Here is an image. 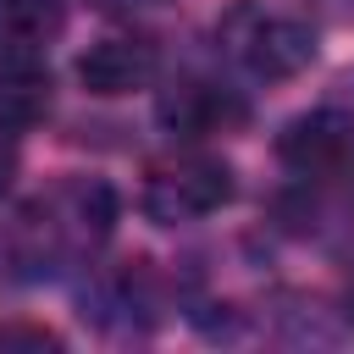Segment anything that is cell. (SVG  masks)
<instances>
[{"instance_id":"obj_5","label":"cell","mask_w":354,"mask_h":354,"mask_svg":"<svg viewBox=\"0 0 354 354\" xmlns=\"http://www.w3.org/2000/svg\"><path fill=\"white\" fill-rule=\"evenodd\" d=\"M277 160L299 183L343 177L348 160H354V116L348 111H310V116L288 122L282 138H277Z\"/></svg>"},{"instance_id":"obj_3","label":"cell","mask_w":354,"mask_h":354,"mask_svg":"<svg viewBox=\"0 0 354 354\" xmlns=\"http://www.w3.org/2000/svg\"><path fill=\"white\" fill-rule=\"evenodd\" d=\"M238 199V177L221 155L210 149H171L160 155L149 171H144V188H138V205L155 227H188V221H205L216 210H227Z\"/></svg>"},{"instance_id":"obj_9","label":"cell","mask_w":354,"mask_h":354,"mask_svg":"<svg viewBox=\"0 0 354 354\" xmlns=\"http://www.w3.org/2000/svg\"><path fill=\"white\" fill-rule=\"evenodd\" d=\"M11 177H17V133H11V127H0V199H6Z\"/></svg>"},{"instance_id":"obj_10","label":"cell","mask_w":354,"mask_h":354,"mask_svg":"<svg viewBox=\"0 0 354 354\" xmlns=\"http://www.w3.org/2000/svg\"><path fill=\"white\" fill-rule=\"evenodd\" d=\"M0 343H55L50 332H0Z\"/></svg>"},{"instance_id":"obj_8","label":"cell","mask_w":354,"mask_h":354,"mask_svg":"<svg viewBox=\"0 0 354 354\" xmlns=\"http://www.w3.org/2000/svg\"><path fill=\"white\" fill-rule=\"evenodd\" d=\"M50 111V66L44 61H0V127L22 133Z\"/></svg>"},{"instance_id":"obj_2","label":"cell","mask_w":354,"mask_h":354,"mask_svg":"<svg viewBox=\"0 0 354 354\" xmlns=\"http://www.w3.org/2000/svg\"><path fill=\"white\" fill-rule=\"evenodd\" d=\"M216 50L254 83H293L321 55L315 28L299 11H282L266 0H232L216 22Z\"/></svg>"},{"instance_id":"obj_1","label":"cell","mask_w":354,"mask_h":354,"mask_svg":"<svg viewBox=\"0 0 354 354\" xmlns=\"http://www.w3.org/2000/svg\"><path fill=\"white\" fill-rule=\"evenodd\" d=\"M116 188L105 177L88 171H66L50 188H39L11 232H6V254L22 277H72V271H94L100 249L116 232Z\"/></svg>"},{"instance_id":"obj_11","label":"cell","mask_w":354,"mask_h":354,"mask_svg":"<svg viewBox=\"0 0 354 354\" xmlns=\"http://www.w3.org/2000/svg\"><path fill=\"white\" fill-rule=\"evenodd\" d=\"M94 6H105V11H138V6H160V0H94Z\"/></svg>"},{"instance_id":"obj_12","label":"cell","mask_w":354,"mask_h":354,"mask_svg":"<svg viewBox=\"0 0 354 354\" xmlns=\"http://www.w3.org/2000/svg\"><path fill=\"white\" fill-rule=\"evenodd\" d=\"M343 183H348V199H354V160H348V171H343Z\"/></svg>"},{"instance_id":"obj_7","label":"cell","mask_w":354,"mask_h":354,"mask_svg":"<svg viewBox=\"0 0 354 354\" xmlns=\"http://www.w3.org/2000/svg\"><path fill=\"white\" fill-rule=\"evenodd\" d=\"M66 28L61 0H0V61H50Z\"/></svg>"},{"instance_id":"obj_4","label":"cell","mask_w":354,"mask_h":354,"mask_svg":"<svg viewBox=\"0 0 354 354\" xmlns=\"http://www.w3.org/2000/svg\"><path fill=\"white\" fill-rule=\"evenodd\" d=\"M155 122L183 138V144H199V138H221V133H238L249 127V100L238 88H227L221 77H171L155 100Z\"/></svg>"},{"instance_id":"obj_6","label":"cell","mask_w":354,"mask_h":354,"mask_svg":"<svg viewBox=\"0 0 354 354\" xmlns=\"http://www.w3.org/2000/svg\"><path fill=\"white\" fill-rule=\"evenodd\" d=\"M160 77V44L138 28H116L105 39H94L83 55H77V83L100 100H116V94H133V88H149Z\"/></svg>"}]
</instances>
